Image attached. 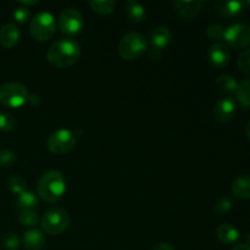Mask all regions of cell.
<instances>
[{
	"mask_svg": "<svg viewBox=\"0 0 250 250\" xmlns=\"http://www.w3.org/2000/svg\"><path fill=\"white\" fill-rule=\"evenodd\" d=\"M232 250H250V246H248V244H238V246L234 247L233 249Z\"/></svg>",
	"mask_w": 250,
	"mask_h": 250,
	"instance_id": "obj_35",
	"label": "cell"
},
{
	"mask_svg": "<svg viewBox=\"0 0 250 250\" xmlns=\"http://www.w3.org/2000/svg\"><path fill=\"white\" fill-rule=\"evenodd\" d=\"M21 33L16 24L6 23L0 29V44L7 49H11L19 44Z\"/></svg>",
	"mask_w": 250,
	"mask_h": 250,
	"instance_id": "obj_12",
	"label": "cell"
},
{
	"mask_svg": "<svg viewBox=\"0 0 250 250\" xmlns=\"http://www.w3.org/2000/svg\"><path fill=\"white\" fill-rule=\"evenodd\" d=\"M246 134H247V138H248L250 141V119L246 125Z\"/></svg>",
	"mask_w": 250,
	"mask_h": 250,
	"instance_id": "obj_36",
	"label": "cell"
},
{
	"mask_svg": "<svg viewBox=\"0 0 250 250\" xmlns=\"http://www.w3.org/2000/svg\"><path fill=\"white\" fill-rule=\"evenodd\" d=\"M231 192L237 199H250V176H239L231 185Z\"/></svg>",
	"mask_w": 250,
	"mask_h": 250,
	"instance_id": "obj_16",
	"label": "cell"
},
{
	"mask_svg": "<svg viewBox=\"0 0 250 250\" xmlns=\"http://www.w3.org/2000/svg\"><path fill=\"white\" fill-rule=\"evenodd\" d=\"M225 41L234 49H243L250 45V26L246 23H236L225 32Z\"/></svg>",
	"mask_w": 250,
	"mask_h": 250,
	"instance_id": "obj_9",
	"label": "cell"
},
{
	"mask_svg": "<svg viewBox=\"0 0 250 250\" xmlns=\"http://www.w3.org/2000/svg\"><path fill=\"white\" fill-rule=\"evenodd\" d=\"M17 160L16 154L12 150H9V149H2L0 150V166L2 167H9V166H12Z\"/></svg>",
	"mask_w": 250,
	"mask_h": 250,
	"instance_id": "obj_30",
	"label": "cell"
},
{
	"mask_svg": "<svg viewBox=\"0 0 250 250\" xmlns=\"http://www.w3.org/2000/svg\"><path fill=\"white\" fill-rule=\"evenodd\" d=\"M58 27L63 34L72 37L82 31L84 27V20L78 10L67 7L59 15Z\"/></svg>",
	"mask_w": 250,
	"mask_h": 250,
	"instance_id": "obj_8",
	"label": "cell"
},
{
	"mask_svg": "<svg viewBox=\"0 0 250 250\" xmlns=\"http://www.w3.org/2000/svg\"><path fill=\"white\" fill-rule=\"evenodd\" d=\"M126 14L129 21L133 22V23H142V22L146 21V7L141 2L129 1L126 7Z\"/></svg>",
	"mask_w": 250,
	"mask_h": 250,
	"instance_id": "obj_19",
	"label": "cell"
},
{
	"mask_svg": "<svg viewBox=\"0 0 250 250\" xmlns=\"http://www.w3.org/2000/svg\"><path fill=\"white\" fill-rule=\"evenodd\" d=\"M225 32H226V29H225L221 24H216V23L209 24L207 28L208 37H209L210 39H212V41H220V39H224Z\"/></svg>",
	"mask_w": 250,
	"mask_h": 250,
	"instance_id": "obj_29",
	"label": "cell"
},
{
	"mask_svg": "<svg viewBox=\"0 0 250 250\" xmlns=\"http://www.w3.org/2000/svg\"><path fill=\"white\" fill-rule=\"evenodd\" d=\"M7 187L11 190L14 194L19 195L21 193H23L24 190H27V183L20 176H12L9 181H7Z\"/></svg>",
	"mask_w": 250,
	"mask_h": 250,
	"instance_id": "obj_25",
	"label": "cell"
},
{
	"mask_svg": "<svg viewBox=\"0 0 250 250\" xmlns=\"http://www.w3.org/2000/svg\"><path fill=\"white\" fill-rule=\"evenodd\" d=\"M237 100L246 109H250V78L242 80L236 90Z\"/></svg>",
	"mask_w": 250,
	"mask_h": 250,
	"instance_id": "obj_22",
	"label": "cell"
},
{
	"mask_svg": "<svg viewBox=\"0 0 250 250\" xmlns=\"http://www.w3.org/2000/svg\"><path fill=\"white\" fill-rule=\"evenodd\" d=\"M81 56V46L71 38H63L55 42L49 48L46 59L56 68H67L75 65Z\"/></svg>",
	"mask_w": 250,
	"mask_h": 250,
	"instance_id": "obj_1",
	"label": "cell"
},
{
	"mask_svg": "<svg viewBox=\"0 0 250 250\" xmlns=\"http://www.w3.org/2000/svg\"><path fill=\"white\" fill-rule=\"evenodd\" d=\"M37 2H38V1H36V0H34V1H21V4L23 5L24 7H28V6H31V5L37 4Z\"/></svg>",
	"mask_w": 250,
	"mask_h": 250,
	"instance_id": "obj_37",
	"label": "cell"
},
{
	"mask_svg": "<svg viewBox=\"0 0 250 250\" xmlns=\"http://www.w3.org/2000/svg\"><path fill=\"white\" fill-rule=\"evenodd\" d=\"M215 87L217 88L220 93L229 94V93H236L238 83L234 80V77L229 75H221L215 81Z\"/></svg>",
	"mask_w": 250,
	"mask_h": 250,
	"instance_id": "obj_20",
	"label": "cell"
},
{
	"mask_svg": "<svg viewBox=\"0 0 250 250\" xmlns=\"http://www.w3.org/2000/svg\"><path fill=\"white\" fill-rule=\"evenodd\" d=\"M16 126V120L11 114L7 112H0V131L10 132Z\"/></svg>",
	"mask_w": 250,
	"mask_h": 250,
	"instance_id": "obj_27",
	"label": "cell"
},
{
	"mask_svg": "<svg viewBox=\"0 0 250 250\" xmlns=\"http://www.w3.org/2000/svg\"><path fill=\"white\" fill-rule=\"evenodd\" d=\"M161 55H163V51L156 48H151V50L149 51V59L151 60H159L161 59Z\"/></svg>",
	"mask_w": 250,
	"mask_h": 250,
	"instance_id": "obj_33",
	"label": "cell"
},
{
	"mask_svg": "<svg viewBox=\"0 0 250 250\" xmlns=\"http://www.w3.org/2000/svg\"><path fill=\"white\" fill-rule=\"evenodd\" d=\"M151 250H175L172 246H170L168 243H159L156 244Z\"/></svg>",
	"mask_w": 250,
	"mask_h": 250,
	"instance_id": "obj_34",
	"label": "cell"
},
{
	"mask_svg": "<svg viewBox=\"0 0 250 250\" xmlns=\"http://www.w3.org/2000/svg\"><path fill=\"white\" fill-rule=\"evenodd\" d=\"M247 244H248V246H250V232L248 234H247Z\"/></svg>",
	"mask_w": 250,
	"mask_h": 250,
	"instance_id": "obj_38",
	"label": "cell"
},
{
	"mask_svg": "<svg viewBox=\"0 0 250 250\" xmlns=\"http://www.w3.org/2000/svg\"><path fill=\"white\" fill-rule=\"evenodd\" d=\"M208 56H209L210 63L214 67L222 68L229 62L231 53H229V49L227 48V45L222 43H215L209 48Z\"/></svg>",
	"mask_w": 250,
	"mask_h": 250,
	"instance_id": "obj_11",
	"label": "cell"
},
{
	"mask_svg": "<svg viewBox=\"0 0 250 250\" xmlns=\"http://www.w3.org/2000/svg\"><path fill=\"white\" fill-rule=\"evenodd\" d=\"M172 39V32L168 27L159 26L150 33V42L153 48L163 50L170 44Z\"/></svg>",
	"mask_w": 250,
	"mask_h": 250,
	"instance_id": "obj_15",
	"label": "cell"
},
{
	"mask_svg": "<svg viewBox=\"0 0 250 250\" xmlns=\"http://www.w3.org/2000/svg\"><path fill=\"white\" fill-rule=\"evenodd\" d=\"M2 247L6 250H19L21 247L20 237L15 232H9L2 237Z\"/></svg>",
	"mask_w": 250,
	"mask_h": 250,
	"instance_id": "obj_26",
	"label": "cell"
},
{
	"mask_svg": "<svg viewBox=\"0 0 250 250\" xmlns=\"http://www.w3.org/2000/svg\"><path fill=\"white\" fill-rule=\"evenodd\" d=\"M244 2L242 1H217L215 4L217 12L226 19H233L242 12Z\"/></svg>",
	"mask_w": 250,
	"mask_h": 250,
	"instance_id": "obj_17",
	"label": "cell"
},
{
	"mask_svg": "<svg viewBox=\"0 0 250 250\" xmlns=\"http://www.w3.org/2000/svg\"><path fill=\"white\" fill-rule=\"evenodd\" d=\"M41 225L46 234L58 236L67 229L70 225V216H68V212L62 209H51L42 217Z\"/></svg>",
	"mask_w": 250,
	"mask_h": 250,
	"instance_id": "obj_7",
	"label": "cell"
},
{
	"mask_svg": "<svg viewBox=\"0 0 250 250\" xmlns=\"http://www.w3.org/2000/svg\"><path fill=\"white\" fill-rule=\"evenodd\" d=\"M237 63H238V67L241 68V71H243L244 73H250V48L246 49L238 56Z\"/></svg>",
	"mask_w": 250,
	"mask_h": 250,
	"instance_id": "obj_31",
	"label": "cell"
},
{
	"mask_svg": "<svg viewBox=\"0 0 250 250\" xmlns=\"http://www.w3.org/2000/svg\"><path fill=\"white\" fill-rule=\"evenodd\" d=\"M237 112V104L236 100L231 97L222 98L219 103L216 104L214 109L215 119L221 124H226L229 122L234 117Z\"/></svg>",
	"mask_w": 250,
	"mask_h": 250,
	"instance_id": "obj_10",
	"label": "cell"
},
{
	"mask_svg": "<svg viewBox=\"0 0 250 250\" xmlns=\"http://www.w3.org/2000/svg\"><path fill=\"white\" fill-rule=\"evenodd\" d=\"M56 22L53 15L50 12H39L29 24V32L31 36L38 42H46L51 39V37L55 34Z\"/></svg>",
	"mask_w": 250,
	"mask_h": 250,
	"instance_id": "obj_5",
	"label": "cell"
},
{
	"mask_svg": "<svg viewBox=\"0 0 250 250\" xmlns=\"http://www.w3.org/2000/svg\"><path fill=\"white\" fill-rule=\"evenodd\" d=\"M89 6L92 7L95 14L100 15V16H107L114 12L116 2L112 0H92L89 1Z\"/></svg>",
	"mask_w": 250,
	"mask_h": 250,
	"instance_id": "obj_23",
	"label": "cell"
},
{
	"mask_svg": "<svg viewBox=\"0 0 250 250\" xmlns=\"http://www.w3.org/2000/svg\"><path fill=\"white\" fill-rule=\"evenodd\" d=\"M76 143H77V136L75 132L62 128L53 132L48 137L46 146L55 155H63L70 153L75 148Z\"/></svg>",
	"mask_w": 250,
	"mask_h": 250,
	"instance_id": "obj_6",
	"label": "cell"
},
{
	"mask_svg": "<svg viewBox=\"0 0 250 250\" xmlns=\"http://www.w3.org/2000/svg\"><path fill=\"white\" fill-rule=\"evenodd\" d=\"M22 242L26 250H43L45 247V236L41 229H32L24 232Z\"/></svg>",
	"mask_w": 250,
	"mask_h": 250,
	"instance_id": "obj_14",
	"label": "cell"
},
{
	"mask_svg": "<svg viewBox=\"0 0 250 250\" xmlns=\"http://www.w3.org/2000/svg\"><path fill=\"white\" fill-rule=\"evenodd\" d=\"M148 49V41L146 37L137 32L125 34L119 43V54L127 61H133L144 55Z\"/></svg>",
	"mask_w": 250,
	"mask_h": 250,
	"instance_id": "obj_3",
	"label": "cell"
},
{
	"mask_svg": "<svg viewBox=\"0 0 250 250\" xmlns=\"http://www.w3.org/2000/svg\"><path fill=\"white\" fill-rule=\"evenodd\" d=\"M216 237L221 243L232 244L239 239V231L229 224H224L217 227Z\"/></svg>",
	"mask_w": 250,
	"mask_h": 250,
	"instance_id": "obj_18",
	"label": "cell"
},
{
	"mask_svg": "<svg viewBox=\"0 0 250 250\" xmlns=\"http://www.w3.org/2000/svg\"><path fill=\"white\" fill-rule=\"evenodd\" d=\"M19 221L22 226L33 227L39 222V217L34 210H21L19 215Z\"/></svg>",
	"mask_w": 250,
	"mask_h": 250,
	"instance_id": "obj_24",
	"label": "cell"
},
{
	"mask_svg": "<svg viewBox=\"0 0 250 250\" xmlns=\"http://www.w3.org/2000/svg\"><path fill=\"white\" fill-rule=\"evenodd\" d=\"M233 208V200L229 197H221L216 200L214 205V211L217 214H222V212H227Z\"/></svg>",
	"mask_w": 250,
	"mask_h": 250,
	"instance_id": "obj_28",
	"label": "cell"
},
{
	"mask_svg": "<svg viewBox=\"0 0 250 250\" xmlns=\"http://www.w3.org/2000/svg\"><path fill=\"white\" fill-rule=\"evenodd\" d=\"M173 5H175L176 10L181 16L185 17V19H193L203 9L204 1H200V0H188V1L178 0V1L173 2Z\"/></svg>",
	"mask_w": 250,
	"mask_h": 250,
	"instance_id": "obj_13",
	"label": "cell"
},
{
	"mask_svg": "<svg viewBox=\"0 0 250 250\" xmlns=\"http://www.w3.org/2000/svg\"><path fill=\"white\" fill-rule=\"evenodd\" d=\"M29 93L26 85L17 82H9L0 85V104L11 109H17L26 104Z\"/></svg>",
	"mask_w": 250,
	"mask_h": 250,
	"instance_id": "obj_4",
	"label": "cell"
},
{
	"mask_svg": "<svg viewBox=\"0 0 250 250\" xmlns=\"http://www.w3.org/2000/svg\"><path fill=\"white\" fill-rule=\"evenodd\" d=\"M66 192V181L58 170H49L42 175L37 185V193L43 200L55 203L62 198Z\"/></svg>",
	"mask_w": 250,
	"mask_h": 250,
	"instance_id": "obj_2",
	"label": "cell"
},
{
	"mask_svg": "<svg viewBox=\"0 0 250 250\" xmlns=\"http://www.w3.org/2000/svg\"><path fill=\"white\" fill-rule=\"evenodd\" d=\"M246 5H247V7H248V9L250 10V1H247Z\"/></svg>",
	"mask_w": 250,
	"mask_h": 250,
	"instance_id": "obj_39",
	"label": "cell"
},
{
	"mask_svg": "<svg viewBox=\"0 0 250 250\" xmlns=\"http://www.w3.org/2000/svg\"><path fill=\"white\" fill-rule=\"evenodd\" d=\"M14 19L16 20L19 23H27V22L29 21V19H31V11H29L28 7H17L14 11Z\"/></svg>",
	"mask_w": 250,
	"mask_h": 250,
	"instance_id": "obj_32",
	"label": "cell"
},
{
	"mask_svg": "<svg viewBox=\"0 0 250 250\" xmlns=\"http://www.w3.org/2000/svg\"><path fill=\"white\" fill-rule=\"evenodd\" d=\"M16 205L21 210H33L38 205V199L37 195L31 190H24L23 193L17 195Z\"/></svg>",
	"mask_w": 250,
	"mask_h": 250,
	"instance_id": "obj_21",
	"label": "cell"
}]
</instances>
